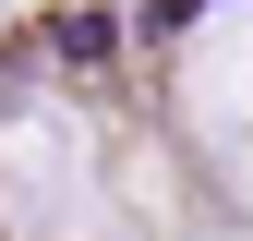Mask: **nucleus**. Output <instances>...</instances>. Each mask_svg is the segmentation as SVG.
I'll return each mask as SVG.
<instances>
[{"label":"nucleus","instance_id":"nucleus-2","mask_svg":"<svg viewBox=\"0 0 253 241\" xmlns=\"http://www.w3.org/2000/svg\"><path fill=\"white\" fill-rule=\"evenodd\" d=\"M193 12H205V0H145V37H181Z\"/></svg>","mask_w":253,"mask_h":241},{"label":"nucleus","instance_id":"nucleus-1","mask_svg":"<svg viewBox=\"0 0 253 241\" xmlns=\"http://www.w3.org/2000/svg\"><path fill=\"white\" fill-rule=\"evenodd\" d=\"M48 48H60V60H84V73H97V60L121 48V24H109V12H60V24H48Z\"/></svg>","mask_w":253,"mask_h":241}]
</instances>
